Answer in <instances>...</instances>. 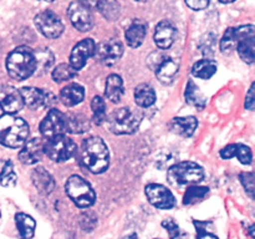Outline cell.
Wrapping results in <instances>:
<instances>
[{
	"label": "cell",
	"mask_w": 255,
	"mask_h": 239,
	"mask_svg": "<svg viewBox=\"0 0 255 239\" xmlns=\"http://www.w3.org/2000/svg\"><path fill=\"white\" fill-rule=\"evenodd\" d=\"M85 97V90L79 84H69L60 92V100L62 105L67 107H74L82 102Z\"/></svg>",
	"instance_id": "24"
},
{
	"label": "cell",
	"mask_w": 255,
	"mask_h": 239,
	"mask_svg": "<svg viewBox=\"0 0 255 239\" xmlns=\"http://www.w3.org/2000/svg\"><path fill=\"white\" fill-rule=\"evenodd\" d=\"M246 107L249 111H253L255 106V95H254V84H252L251 89H249L248 94L246 96Z\"/></svg>",
	"instance_id": "45"
},
{
	"label": "cell",
	"mask_w": 255,
	"mask_h": 239,
	"mask_svg": "<svg viewBox=\"0 0 255 239\" xmlns=\"http://www.w3.org/2000/svg\"><path fill=\"white\" fill-rule=\"evenodd\" d=\"M236 0H219V2H222V4H231V2H234Z\"/></svg>",
	"instance_id": "47"
},
{
	"label": "cell",
	"mask_w": 255,
	"mask_h": 239,
	"mask_svg": "<svg viewBox=\"0 0 255 239\" xmlns=\"http://www.w3.org/2000/svg\"><path fill=\"white\" fill-rule=\"evenodd\" d=\"M197 126H198V121L193 116L174 117L169 123L172 131L182 137H191L196 132Z\"/></svg>",
	"instance_id": "23"
},
{
	"label": "cell",
	"mask_w": 255,
	"mask_h": 239,
	"mask_svg": "<svg viewBox=\"0 0 255 239\" xmlns=\"http://www.w3.org/2000/svg\"><path fill=\"white\" fill-rule=\"evenodd\" d=\"M0 107L5 114H16L24 107L21 94L10 85L0 86Z\"/></svg>",
	"instance_id": "15"
},
{
	"label": "cell",
	"mask_w": 255,
	"mask_h": 239,
	"mask_svg": "<svg viewBox=\"0 0 255 239\" xmlns=\"http://www.w3.org/2000/svg\"><path fill=\"white\" fill-rule=\"evenodd\" d=\"M236 156L238 157L239 162L243 164H251L252 159H253V154H252V149L248 146L242 143H237V152Z\"/></svg>",
	"instance_id": "39"
},
{
	"label": "cell",
	"mask_w": 255,
	"mask_h": 239,
	"mask_svg": "<svg viewBox=\"0 0 255 239\" xmlns=\"http://www.w3.org/2000/svg\"><path fill=\"white\" fill-rule=\"evenodd\" d=\"M147 34V24L141 19H136L132 21L128 29L125 32V39L128 46L138 47L143 42Z\"/></svg>",
	"instance_id": "20"
},
{
	"label": "cell",
	"mask_w": 255,
	"mask_h": 239,
	"mask_svg": "<svg viewBox=\"0 0 255 239\" xmlns=\"http://www.w3.org/2000/svg\"><path fill=\"white\" fill-rule=\"evenodd\" d=\"M31 179L37 191L42 194H50L55 189V181L51 174L42 167H37L32 171Z\"/></svg>",
	"instance_id": "21"
},
{
	"label": "cell",
	"mask_w": 255,
	"mask_h": 239,
	"mask_svg": "<svg viewBox=\"0 0 255 239\" xmlns=\"http://www.w3.org/2000/svg\"><path fill=\"white\" fill-rule=\"evenodd\" d=\"M144 193L149 203L158 209H171L176 206V198L173 193L162 184H148L144 188Z\"/></svg>",
	"instance_id": "11"
},
{
	"label": "cell",
	"mask_w": 255,
	"mask_h": 239,
	"mask_svg": "<svg viewBox=\"0 0 255 239\" xmlns=\"http://www.w3.org/2000/svg\"><path fill=\"white\" fill-rule=\"evenodd\" d=\"M35 57V75L41 76L46 74L51 66L54 65V54L49 49H37L34 50Z\"/></svg>",
	"instance_id": "27"
},
{
	"label": "cell",
	"mask_w": 255,
	"mask_h": 239,
	"mask_svg": "<svg viewBox=\"0 0 255 239\" xmlns=\"http://www.w3.org/2000/svg\"><path fill=\"white\" fill-rule=\"evenodd\" d=\"M237 46V37H236V27H229L226 30L223 37L221 40V50L223 54H229Z\"/></svg>",
	"instance_id": "37"
},
{
	"label": "cell",
	"mask_w": 255,
	"mask_h": 239,
	"mask_svg": "<svg viewBox=\"0 0 255 239\" xmlns=\"http://www.w3.org/2000/svg\"><path fill=\"white\" fill-rule=\"evenodd\" d=\"M242 184L251 198H254V174L252 172H243L239 176Z\"/></svg>",
	"instance_id": "40"
},
{
	"label": "cell",
	"mask_w": 255,
	"mask_h": 239,
	"mask_svg": "<svg viewBox=\"0 0 255 239\" xmlns=\"http://www.w3.org/2000/svg\"><path fill=\"white\" fill-rule=\"evenodd\" d=\"M124 81L121 76L116 74H112L107 77L106 86H105V94L109 100H111L114 104H119L124 97Z\"/></svg>",
	"instance_id": "26"
},
{
	"label": "cell",
	"mask_w": 255,
	"mask_h": 239,
	"mask_svg": "<svg viewBox=\"0 0 255 239\" xmlns=\"http://www.w3.org/2000/svg\"><path fill=\"white\" fill-rule=\"evenodd\" d=\"M34 22L40 34L47 39H56L64 32V24L61 19L52 10H44L39 12L35 16Z\"/></svg>",
	"instance_id": "9"
},
{
	"label": "cell",
	"mask_w": 255,
	"mask_h": 239,
	"mask_svg": "<svg viewBox=\"0 0 255 239\" xmlns=\"http://www.w3.org/2000/svg\"><path fill=\"white\" fill-rule=\"evenodd\" d=\"M65 117V131L70 133H84L90 129V121L85 115L69 112L64 114Z\"/></svg>",
	"instance_id": "22"
},
{
	"label": "cell",
	"mask_w": 255,
	"mask_h": 239,
	"mask_svg": "<svg viewBox=\"0 0 255 239\" xmlns=\"http://www.w3.org/2000/svg\"><path fill=\"white\" fill-rule=\"evenodd\" d=\"M24 106L36 110L40 107H50L55 102V96L50 91L37 87H22L20 90Z\"/></svg>",
	"instance_id": "12"
},
{
	"label": "cell",
	"mask_w": 255,
	"mask_h": 239,
	"mask_svg": "<svg viewBox=\"0 0 255 239\" xmlns=\"http://www.w3.org/2000/svg\"><path fill=\"white\" fill-rule=\"evenodd\" d=\"M162 227L167 229L169 239H188V234L181 229V227L172 218H166L162 222Z\"/></svg>",
	"instance_id": "38"
},
{
	"label": "cell",
	"mask_w": 255,
	"mask_h": 239,
	"mask_svg": "<svg viewBox=\"0 0 255 239\" xmlns=\"http://www.w3.org/2000/svg\"><path fill=\"white\" fill-rule=\"evenodd\" d=\"M208 192H209L208 187H199V186L189 187L183 196V204H186V206H191V204L197 203V202L202 201V199L208 194Z\"/></svg>",
	"instance_id": "33"
},
{
	"label": "cell",
	"mask_w": 255,
	"mask_h": 239,
	"mask_svg": "<svg viewBox=\"0 0 255 239\" xmlns=\"http://www.w3.org/2000/svg\"><path fill=\"white\" fill-rule=\"evenodd\" d=\"M40 132L44 138H51V137L64 134L65 132V117L61 111L56 109H51L47 112L46 116L40 123Z\"/></svg>",
	"instance_id": "14"
},
{
	"label": "cell",
	"mask_w": 255,
	"mask_h": 239,
	"mask_svg": "<svg viewBox=\"0 0 255 239\" xmlns=\"http://www.w3.org/2000/svg\"><path fill=\"white\" fill-rule=\"evenodd\" d=\"M126 239H137V236H136V234H131V236L127 237Z\"/></svg>",
	"instance_id": "49"
},
{
	"label": "cell",
	"mask_w": 255,
	"mask_h": 239,
	"mask_svg": "<svg viewBox=\"0 0 255 239\" xmlns=\"http://www.w3.org/2000/svg\"><path fill=\"white\" fill-rule=\"evenodd\" d=\"M15 226L21 239H32L35 236V229H36V222L34 221L31 216L26 213H16L15 214Z\"/></svg>",
	"instance_id": "25"
},
{
	"label": "cell",
	"mask_w": 255,
	"mask_h": 239,
	"mask_svg": "<svg viewBox=\"0 0 255 239\" xmlns=\"http://www.w3.org/2000/svg\"><path fill=\"white\" fill-rule=\"evenodd\" d=\"M236 152H237V143L233 144H228V146L224 147L223 149H221V157L223 159H231L233 157H236Z\"/></svg>",
	"instance_id": "44"
},
{
	"label": "cell",
	"mask_w": 255,
	"mask_h": 239,
	"mask_svg": "<svg viewBox=\"0 0 255 239\" xmlns=\"http://www.w3.org/2000/svg\"><path fill=\"white\" fill-rule=\"evenodd\" d=\"M120 4L116 0H105L101 6L99 7V11L101 12L102 16L106 17L110 21L117 20L120 16Z\"/></svg>",
	"instance_id": "35"
},
{
	"label": "cell",
	"mask_w": 255,
	"mask_h": 239,
	"mask_svg": "<svg viewBox=\"0 0 255 239\" xmlns=\"http://www.w3.org/2000/svg\"><path fill=\"white\" fill-rule=\"evenodd\" d=\"M81 158L85 167L92 173L100 174L109 168L110 152L104 139L100 137H89L81 147Z\"/></svg>",
	"instance_id": "1"
},
{
	"label": "cell",
	"mask_w": 255,
	"mask_h": 239,
	"mask_svg": "<svg viewBox=\"0 0 255 239\" xmlns=\"http://www.w3.org/2000/svg\"><path fill=\"white\" fill-rule=\"evenodd\" d=\"M186 4L193 10H203L209 5V0H184Z\"/></svg>",
	"instance_id": "43"
},
{
	"label": "cell",
	"mask_w": 255,
	"mask_h": 239,
	"mask_svg": "<svg viewBox=\"0 0 255 239\" xmlns=\"http://www.w3.org/2000/svg\"><path fill=\"white\" fill-rule=\"evenodd\" d=\"M67 14H69L72 26L79 31L86 32L94 27V16L91 14V10L80 4L79 1H72L69 5Z\"/></svg>",
	"instance_id": "13"
},
{
	"label": "cell",
	"mask_w": 255,
	"mask_h": 239,
	"mask_svg": "<svg viewBox=\"0 0 255 239\" xmlns=\"http://www.w3.org/2000/svg\"><path fill=\"white\" fill-rule=\"evenodd\" d=\"M42 1H54V0H42Z\"/></svg>",
	"instance_id": "50"
},
{
	"label": "cell",
	"mask_w": 255,
	"mask_h": 239,
	"mask_svg": "<svg viewBox=\"0 0 255 239\" xmlns=\"http://www.w3.org/2000/svg\"><path fill=\"white\" fill-rule=\"evenodd\" d=\"M194 227L197 231V239H219L214 229L213 222L211 221H193Z\"/></svg>",
	"instance_id": "31"
},
{
	"label": "cell",
	"mask_w": 255,
	"mask_h": 239,
	"mask_svg": "<svg viewBox=\"0 0 255 239\" xmlns=\"http://www.w3.org/2000/svg\"><path fill=\"white\" fill-rule=\"evenodd\" d=\"M134 102L139 107H149L156 102V92L148 84H142L134 90Z\"/></svg>",
	"instance_id": "28"
},
{
	"label": "cell",
	"mask_w": 255,
	"mask_h": 239,
	"mask_svg": "<svg viewBox=\"0 0 255 239\" xmlns=\"http://www.w3.org/2000/svg\"><path fill=\"white\" fill-rule=\"evenodd\" d=\"M236 37L238 54L241 59L247 64H253L255 60V26L243 25L236 27Z\"/></svg>",
	"instance_id": "8"
},
{
	"label": "cell",
	"mask_w": 255,
	"mask_h": 239,
	"mask_svg": "<svg viewBox=\"0 0 255 239\" xmlns=\"http://www.w3.org/2000/svg\"><path fill=\"white\" fill-rule=\"evenodd\" d=\"M65 191L69 198L80 208H89L96 201V193L91 184L77 174L69 177L65 184Z\"/></svg>",
	"instance_id": "6"
},
{
	"label": "cell",
	"mask_w": 255,
	"mask_h": 239,
	"mask_svg": "<svg viewBox=\"0 0 255 239\" xmlns=\"http://www.w3.org/2000/svg\"><path fill=\"white\" fill-rule=\"evenodd\" d=\"M137 1H146V0H137Z\"/></svg>",
	"instance_id": "51"
},
{
	"label": "cell",
	"mask_w": 255,
	"mask_h": 239,
	"mask_svg": "<svg viewBox=\"0 0 255 239\" xmlns=\"http://www.w3.org/2000/svg\"><path fill=\"white\" fill-rule=\"evenodd\" d=\"M184 97H186L187 102L189 105H192V106H196L198 109H203L206 106V99H204L203 95L199 91L198 86L193 81H189L187 84L186 91H184Z\"/></svg>",
	"instance_id": "30"
},
{
	"label": "cell",
	"mask_w": 255,
	"mask_h": 239,
	"mask_svg": "<svg viewBox=\"0 0 255 239\" xmlns=\"http://www.w3.org/2000/svg\"><path fill=\"white\" fill-rule=\"evenodd\" d=\"M168 181L173 186H189L197 184L204 178V171L199 164L186 161L174 163L168 169Z\"/></svg>",
	"instance_id": "5"
},
{
	"label": "cell",
	"mask_w": 255,
	"mask_h": 239,
	"mask_svg": "<svg viewBox=\"0 0 255 239\" xmlns=\"http://www.w3.org/2000/svg\"><path fill=\"white\" fill-rule=\"evenodd\" d=\"M166 57L167 55H164L162 51H154L152 52V54L148 56V59H147V65H148L149 69L154 71V70L161 65V62L166 59Z\"/></svg>",
	"instance_id": "42"
},
{
	"label": "cell",
	"mask_w": 255,
	"mask_h": 239,
	"mask_svg": "<svg viewBox=\"0 0 255 239\" xmlns=\"http://www.w3.org/2000/svg\"><path fill=\"white\" fill-rule=\"evenodd\" d=\"M77 1L90 10H99V7L101 6L105 0H77Z\"/></svg>",
	"instance_id": "46"
},
{
	"label": "cell",
	"mask_w": 255,
	"mask_h": 239,
	"mask_svg": "<svg viewBox=\"0 0 255 239\" xmlns=\"http://www.w3.org/2000/svg\"><path fill=\"white\" fill-rule=\"evenodd\" d=\"M153 40L159 49H169L176 40V27L168 20H162L154 29Z\"/></svg>",
	"instance_id": "18"
},
{
	"label": "cell",
	"mask_w": 255,
	"mask_h": 239,
	"mask_svg": "<svg viewBox=\"0 0 255 239\" xmlns=\"http://www.w3.org/2000/svg\"><path fill=\"white\" fill-rule=\"evenodd\" d=\"M16 181L17 176L14 171V166L11 162L7 161L0 172V183L2 187H14L16 184Z\"/></svg>",
	"instance_id": "36"
},
{
	"label": "cell",
	"mask_w": 255,
	"mask_h": 239,
	"mask_svg": "<svg viewBox=\"0 0 255 239\" xmlns=\"http://www.w3.org/2000/svg\"><path fill=\"white\" fill-rule=\"evenodd\" d=\"M0 217H1V213H0Z\"/></svg>",
	"instance_id": "52"
},
{
	"label": "cell",
	"mask_w": 255,
	"mask_h": 239,
	"mask_svg": "<svg viewBox=\"0 0 255 239\" xmlns=\"http://www.w3.org/2000/svg\"><path fill=\"white\" fill-rule=\"evenodd\" d=\"M77 75V71L70 64H60L52 70V80L55 82H64L72 80Z\"/></svg>",
	"instance_id": "32"
},
{
	"label": "cell",
	"mask_w": 255,
	"mask_h": 239,
	"mask_svg": "<svg viewBox=\"0 0 255 239\" xmlns=\"http://www.w3.org/2000/svg\"><path fill=\"white\" fill-rule=\"evenodd\" d=\"M92 117L96 124H102L106 121V104L101 96H95L91 101Z\"/></svg>",
	"instance_id": "34"
},
{
	"label": "cell",
	"mask_w": 255,
	"mask_h": 239,
	"mask_svg": "<svg viewBox=\"0 0 255 239\" xmlns=\"http://www.w3.org/2000/svg\"><path fill=\"white\" fill-rule=\"evenodd\" d=\"M109 129L115 134H131L138 129L142 121V114L139 111L121 107L115 110L106 117Z\"/></svg>",
	"instance_id": "4"
},
{
	"label": "cell",
	"mask_w": 255,
	"mask_h": 239,
	"mask_svg": "<svg viewBox=\"0 0 255 239\" xmlns=\"http://www.w3.org/2000/svg\"><path fill=\"white\" fill-rule=\"evenodd\" d=\"M6 70L10 77L24 81L35 72L34 50L26 46H19L12 50L6 57Z\"/></svg>",
	"instance_id": "3"
},
{
	"label": "cell",
	"mask_w": 255,
	"mask_h": 239,
	"mask_svg": "<svg viewBox=\"0 0 255 239\" xmlns=\"http://www.w3.org/2000/svg\"><path fill=\"white\" fill-rule=\"evenodd\" d=\"M76 143L65 134L47 138L44 143V153L54 162H65L76 152Z\"/></svg>",
	"instance_id": "7"
},
{
	"label": "cell",
	"mask_w": 255,
	"mask_h": 239,
	"mask_svg": "<svg viewBox=\"0 0 255 239\" xmlns=\"http://www.w3.org/2000/svg\"><path fill=\"white\" fill-rule=\"evenodd\" d=\"M80 224H81V228L84 229V231L91 232L97 224L96 216H95L94 213H91V212L82 213L81 217H80Z\"/></svg>",
	"instance_id": "41"
},
{
	"label": "cell",
	"mask_w": 255,
	"mask_h": 239,
	"mask_svg": "<svg viewBox=\"0 0 255 239\" xmlns=\"http://www.w3.org/2000/svg\"><path fill=\"white\" fill-rule=\"evenodd\" d=\"M253 231H254V226H251V227H249V232H251V237H252V238H254V233H253Z\"/></svg>",
	"instance_id": "48"
},
{
	"label": "cell",
	"mask_w": 255,
	"mask_h": 239,
	"mask_svg": "<svg viewBox=\"0 0 255 239\" xmlns=\"http://www.w3.org/2000/svg\"><path fill=\"white\" fill-rule=\"evenodd\" d=\"M95 41L92 39H84L80 42H77L71 50L70 54V65L75 70H81L86 65L87 60L91 56H94L95 52Z\"/></svg>",
	"instance_id": "16"
},
{
	"label": "cell",
	"mask_w": 255,
	"mask_h": 239,
	"mask_svg": "<svg viewBox=\"0 0 255 239\" xmlns=\"http://www.w3.org/2000/svg\"><path fill=\"white\" fill-rule=\"evenodd\" d=\"M122 54H124V46L121 42L117 39H110L95 46L94 56L101 64L111 66L121 59Z\"/></svg>",
	"instance_id": "10"
},
{
	"label": "cell",
	"mask_w": 255,
	"mask_h": 239,
	"mask_svg": "<svg viewBox=\"0 0 255 239\" xmlns=\"http://www.w3.org/2000/svg\"><path fill=\"white\" fill-rule=\"evenodd\" d=\"M217 72V62L213 60L203 59L197 61L192 67L193 76L202 80H208Z\"/></svg>",
	"instance_id": "29"
},
{
	"label": "cell",
	"mask_w": 255,
	"mask_h": 239,
	"mask_svg": "<svg viewBox=\"0 0 255 239\" xmlns=\"http://www.w3.org/2000/svg\"><path fill=\"white\" fill-rule=\"evenodd\" d=\"M29 124L15 114L0 116V143L9 148H19L26 142Z\"/></svg>",
	"instance_id": "2"
},
{
	"label": "cell",
	"mask_w": 255,
	"mask_h": 239,
	"mask_svg": "<svg viewBox=\"0 0 255 239\" xmlns=\"http://www.w3.org/2000/svg\"><path fill=\"white\" fill-rule=\"evenodd\" d=\"M44 156V142L40 138H31L22 144L19 152V161L24 164H35Z\"/></svg>",
	"instance_id": "17"
},
{
	"label": "cell",
	"mask_w": 255,
	"mask_h": 239,
	"mask_svg": "<svg viewBox=\"0 0 255 239\" xmlns=\"http://www.w3.org/2000/svg\"><path fill=\"white\" fill-rule=\"evenodd\" d=\"M179 71V62L176 59L167 56L163 61L161 62L158 67L154 70L157 75V79L163 85H169L174 81L177 74Z\"/></svg>",
	"instance_id": "19"
}]
</instances>
